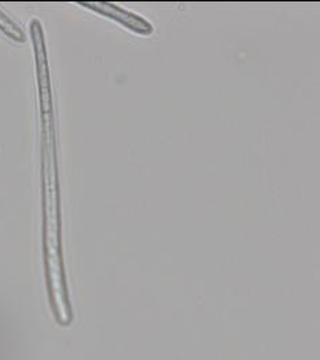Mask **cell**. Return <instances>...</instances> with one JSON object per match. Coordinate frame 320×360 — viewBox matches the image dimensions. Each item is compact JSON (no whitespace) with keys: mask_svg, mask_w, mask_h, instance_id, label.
I'll use <instances>...</instances> for the list:
<instances>
[{"mask_svg":"<svg viewBox=\"0 0 320 360\" xmlns=\"http://www.w3.org/2000/svg\"><path fill=\"white\" fill-rule=\"evenodd\" d=\"M83 7L91 8L95 13H99L102 15H106L121 25H124L128 30H134L136 33L142 34H150L153 32L151 24H148L146 20L141 18L139 15L129 13L127 10L120 8L113 3H106V1H80L79 3Z\"/></svg>","mask_w":320,"mask_h":360,"instance_id":"7a4b0ae2","label":"cell"},{"mask_svg":"<svg viewBox=\"0 0 320 360\" xmlns=\"http://www.w3.org/2000/svg\"><path fill=\"white\" fill-rule=\"evenodd\" d=\"M41 129V195H43V256L47 292L59 325L73 321L62 253V220L59 193L57 132L53 96H40Z\"/></svg>","mask_w":320,"mask_h":360,"instance_id":"6da1fadb","label":"cell"},{"mask_svg":"<svg viewBox=\"0 0 320 360\" xmlns=\"http://www.w3.org/2000/svg\"><path fill=\"white\" fill-rule=\"evenodd\" d=\"M0 30L7 37H10L17 43H24L27 39L24 30H21L13 20H10L1 10H0Z\"/></svg>","mask_w":320,"mask_h":360,"instance_id":"3957f363","label":"cell"}]
</instances>
